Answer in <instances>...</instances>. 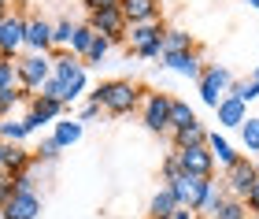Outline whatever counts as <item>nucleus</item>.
Here are the masks:
<instances>
[{"mask_svg":"<svg viewBox=\"0 0 259 219\" xmlns=\"http://www.w3.org/2000/svg\"><path fill=\"white\" fill-rule=\"evenodd\" d=\"M97 115H100V108H97V104L89 100V104L81 108V115H78V119H81V123H89V119H97Z\"/></svg>","mask_w":259,"mask_h":219,"instance_id":"43","label":"nucleus"},{"mask_svg":"<svg viewBox=\"0 0 259 219\" xmlns=\"http://www.w3.org/2000/svg\"><path fill=\"white\" fill-rule=\"evenodd\" d=\"M89 100L97 108H104L108 115H130L141 100V89L130 82V78H111V82H100L89 93Z\"/></svg>","mask_w":259,"mask_h":219,"instance_id":"1","label":"nucleus"},{"mask_svg":"<svg viewBox=\"0 0 259 219\" xmlns=\"http://www.w3.org/2000/svg\"><path fill=\"white\" fill-rule=\"evenodd\" d=\"M74 26H78V22H70V19H60V22H52V45H56V49H70Z\"/></svg>","mask_w":259,"mask_h":219,"instance_id":"30","label":"nucleus"},{"mask_svg":"<svg viewBox=\"0 0 259 219\" xmlns=\"http://www.w3.org/2000/svg\"><path fill=\"white\" fill-rule=\"evenodd\" d=\"M30 97L33 93H26V89H4V93H0V119H8L19 104H30Z\"/></svg>","mask_w":259,"mask_h":219,"instance_id":"27","label":"nucleus"},{"mask_svg":"<svg viewBox=\"0 0 259 219\" xmlns=\"http://www.w3.org/2000/svg\"><path fill=\"white\" fill-rule=\"evenodd\" d=\"M0 208H4V204H0Z\"/></svg>","mask_w":259,"mask_h":219,"instance_id":"50","label":"nucleus"},{"mask_svg":"<svg viewBox=\"0 0 259 219\" xmlns=\"http://www.w3.org/2000/svg\"><path fill=\"white\" fill-rule=\"evenodd\" d=\"M37 93H41L45 100H56V104H63V108H67V86H63V82H60L56 75H52L49 82H45V86L37 89Z\"/></svg>","mask_w":259,"mask_h":219,"instance_id":"33","label":"nucleus"},{"mask_svg":"<svg viewBox=\"0 0 259 219\" xmlns=\"http://www.w3.org/2000/svg\"><path fill=\"white\" fill-rule=\"evenodd\" d=\"M37 167V164H33ZM33 167L22 171V175H15V193H37V178H33Z\"/></svg>","mask_w":259,"mask_h":219,"instance_id":"38","label":"nucleus"},{"mask_svg":"<svg viewBox=\"0 0 259 219\" xmlns=\"http://www.w3.org/2000/svg\"><path fill=\"white\" fill-rule=\"evenodd\" d=\"M30 167H33V153L26 145H4V167H0V175L15 178V175H22V171H30Z\"/></svg>","mask_w":259,"mask_h":219,"instance_id":"15","label":"nucleus"},{"mask_svg":"<svg viewBox=\"0 0 259 219\" xmlns=\"http://www.w3.org/2000/svg\"><path fill=\"white\" fill-rule=\"evenodd\" d=\"M52 56V75L60 78V82H67V78H74L78 71H85V63L78 60L70 49H60V52H49Z\"/></svg>","mask_w":259,"mask_h":219,"instance_id":"17","label":"nucleus"},{"mask_svg":"<svg viewBox=\"0 0 259 219\" xmlns=\"http://www.w3.org/2000/svg\"><path fill=\"white\" fill-rule=\"evenodd\" d=\"M170 100L167 93H148L145 97V130L152 134H170Z\"/></svg>","mask_w":259,"mask_h":219,"instance_id":"9","label":"nucleus"},{"mask_svg":"<svg viewBox=\"0 0 259 219\" xmlns=\"http://www.w3.org/2000/svg\"><path fill=\"white\" fill-rule=\"evenodd\" d=\"M0 167H4V141H0Z\"/></svg>","mask_w":259,"mask_h":219,"instance_id":"46","label":"nucleus"},{"mask_svg":"<svg viewBox=\"0 0 259 219\" xmlns=\"http://www.w3.org/2000/svg\"><path fill=\"white\" fill-rule=\"evenodd\" d=\"M226 97H237L241 104H252V100H259V82H252V78L248 82H233Z\"/></svg>","mask_w":259,"mask_h":219,"instance_id":"32","label":"nucleus"},{"mask_svg":"<svg viewBox=\"0 0 259 219\" xmlns=\"http://www.w3.org/2000/svg\"><path fill=\"white\" fill-rule=\"evenodd\" d=\"M215 219H248V204L237 197H226V204L215 212Z\"/></svg>","mask_w":259,"mask_h":219,"instance_id":"35","label":"nucleus"},{"mask_svg":"<svg viewBox=\"0 0 259 219\" xmlns=\"http://www.w3.org/2000/svg\"><path fill=\"white\" fill-rule=\"evenodd\" d=\"M119 11H122L126 26H137V22H159V0H119Z\"/></svg>","mask_w":259,"mask_h":219,"instance_id":"13","label":"nucleus"},{"mask_svg":"<svg viewBox=\"0 0 259 219\" xmlns=\"http://www.w3.org/2000/svg\"><path fill=\"white\" fill-rule=\"evenodd\" d=\"M248 4H252V8H255V11H259V0H248Z\"/></svg>","mask_w":259,"mask_h":219,"instance_id":"47","label":"nucleus"},{"mask_svg":"<svg viewBox=\"0 0 259 219\" xmlns=\"http://www.w3.org/2000/svg\"><path fill=\"white\" fill-rule=\"evenodd\" d=\"M11 197H15V178H8V175H0V204H8Z\"/></svg>","mask_w":259,"mask_h":219,"instance_id":"40","label":"nucleus"},{"mask_svg":"<svg viewBox=\"0 0 259 219\" xmlns=\"http://www.w3.org/2000/svg\"><path fill=\"white\" fill-rule=\"evenodd\" d=\"M4 89H19V63L15 60H0V93Z\"/></svg>","mask_w":259,"mask_h":219,"instance_id":"34","label":"nucleus"},{"mask_svg":"<svg viewBox=\"0 0 259 219\" xmlns=\"http://www.w3.org/2000/svg\"><path fill=\"white\" fill-rule=\"evenodd\" d=\"M215 115H219V126H237L241 130V123L248 119V104H241L237 97H222V104L215 108Z\"/></svg>","mask_w":259,"mask_h":219,"instance_id":"18","label":"nucleus"},{"mask_svg":"<svg viewBox=\"0 0 259 219\" xmlns=\"http://www.w3.org/2000/svg\"><path fill=\"white\" fill-rule=\"evenodd\" d=\"M163 33L167 26L159 22H137V26L126 30V41H130V52L141 56V60H163Z\"/></svg>","mask_w":259,"mask_h":219,"instance_id":"2","label":"nucleus"},{"mask_svg":"<svg viewBox=\"0 0 259 219\" xmlns=\"http://www.w3.org/2000/svg\"><path fill=\"white\" fill-rule=\"evenodd\" d=\"M22 49H26V19L11 11L0 22V60H19Z\"/></svg>","mask_w":259,"mask_h":219,"instance_id":"7","label":"nucleus"},{"mask_svg":"<svg viewBox=\"0 0 259 219\" xmlns=\"http://www.w3.org/2000/svg\"><path fill=\"white\" fill-rule=\"evenodd\" d=\"M0 123H4V119H0Z\"/></svg>","mask_w":259,"mask_h":219,"instance_id":"51","label":"nucleus"},{"mask_svg":"<svg viewBox=\"0 0 259 219\" xmlns=\"http://www.w3.org/2000/svg\"><path fill=\"white\" fill-rule=\"evenodd\" d=\"M85 11H108V8H119V0H81Z\"/></svg>","mask_w":259,"mask_h":219,"instance_id":"41","label":"nucleus"},{"mask_svg":"<svg viewBox=\"0 0 259 219\" xmlns=\"http://www.w3.org/2000/svg\"><path fill=\"white\" fill-rule=\"evenodd\" d=\"M226 197H230V193L222 190V182H215V178H211V182H207V190H204V201H200V208H196V215L215 219V212L222 208V204H226Z\"/></svg>","mask_w":259,"mask_h":219,"instance_id":"22","label":"nucleus"},{"mask_svg":"<svg viewBox=\"0 0 259 219\" xmlns=\"http://www.w3.org/2000/svg\"><path fill=\"white\" fill-rule=\"evenodd\" d=\"M259 182V171H255V164L248 156H241L233 167H226V178H222V190L230 193V197H237V201H244L252 193V186Z\"/></svg>","mask_w":259,"mask_h":219,"instance_id":"5","label":"nucleus"},{"mask_svg":"<svg viewBox=\"0 0 259 219\" xmlns=\"http://www.w3.org/2000/svg\"><path fill=\"white\" fill-rule=\"evenodd\" d=\"M37 215H41V193H15L0 208V219H37Z\"/></svg>","mask_w":259,"mask_h":219,"instance_id":"11","label":"nucleus"},{"mask_svg":"<svg viewBox=\"0 0 259 219\" xmlns=\"http://www.w3.org/2000/svg\"><path fill=\"white\" fill-rule=\"evenodd\" d=\"M200 100L215 112L222 104V97L230 93V86H233V75L226 71V67H219V63H204V71H200Z\"/></svg>","mask_w":259,"mask_h":219,"instance_id":"4","label":"nucleus"},{"mask_svg":"<svg viewBox=\"0 0 259 219\" xmlns=\"http://www.w3.org/2000/svg\"><path fill=\"white\" fill-rule=\"evenodd\" d=\"M189 49H196L193 33L178 30V26H167V33H163V56H167V52H189Z\"/></svg>","mask_w":259,"mask_h":219,"instance_id":"25","label":"nucleus"},{"mask_svg":"<svg viewBox=\"0 0 259 219\" xmlns=\"http://www.w3.org/2000/svg\"><path fill=\"white\" fill-rule=\"evenodd\" d=\"M174 156H178L182 175H193V178H215V156L207 153V145L174 149Z\"/></svg>","mask_w":259,"mask_h":219,"instance_id":"6","label":"nucleus"},{"mask_svg":"<svg viewBox=\"0 0 259 219\" xmlns=\"http://www.w3.org/2000/svg\"><path fill=\"white\" fill-rule=\"evenodd\" d=\"M178 175H182V167H178V156H174V153H167V156H163V182H174Z\"/></svg>","mask_w":259,"mask_h":219,"instance_id":"39","label":"nucleus"},{"mask_svg":"<svg viewBox=\"0 0 259 219\" xmlns=\"http://www.w3.org/2000/svg\"><path fill=\"white\" fill-rule=\"evenodd\" d=\"M252 164H255V171H259V156H255V160H252Z\"/></svg>","mask_w":259,"mask_h":219,"instance_id":"48","label":"nucleus"},{"mask_svg":"<svg viewBox=\"0 0 259 219\" xmlns=\"http://www.w3.org/2000/svg\"><path fill=\"white\" fill-rule=\"evenodd\" d=\"M252 82H259V63H255V71H252Z\"/></svg>","mask_w":259,"mask_h":219,"instance_id":"45","label":"nucleus"},{"mask_svg":"<svg viewBox=\"0 0 259 219\" xmlns=\"http://www.w3.org/2000/svg\"><path fill=\"white\" fill-rule=\"evenodd\" d=\"M163 67H170V71H178L185 78H200V71H204L196 49H189V52H167V56H163Z\"/></svg>","mask_w":259,"mask_h":219,"instance_id":"16","label":"nucleus"},{"mask_svg":"<svg viewBox=\"0 0 259 219\" xmlns=\"http://www.w3.org/2000/svg\"><path fill=\"white\" fill-rule=\"evenodd\" d=\"M108 52H111V41H108V38H100V33H97V41H93V49L85 52V60H81V63H100V60H104Z\"/></svg>","mask_w":259,"mask_h":219,"instance_id":"36","label":"nucleus"},{"mask_svg":"<svg viewBox=\"0 0 259 219\" xmlns=\"http://www.w3.org/2000/svg\"><path fill=\"white\" fill-rule=\"evenodd\" d=\"M174 137V149H193V145H207V130H204V123H189V126H182V130H170Z\"/></svg>","mask_w":259,"mask_h":219,"instance_id":"23","label":"nucleus"},{"mask_svg":"<svg viewBox=\"0 0 259 219\" xmlns=\"http://www.w3.org/2000/svg\"><path fill=\"white\" fill-rule=\"evenodd\" d=\"M189 123H196V112L185 104V100L174 97L170 100V130H182V126H189Z\"/></svg>","mask_w":259,"mask_h":219,"instance_id":"29","label":"nucleus"},{"mask_svg":"<svg viewBox=\"0 0 259 219\" xmlns=\"http://www.w3.org/2000/svg\"><path fill=\"white\" fill-rule=\"evenodd\" d=\"M170 219H200V215H196L193 208H174V215H170Z\"/></svg>","mask_w":259,"mask_h":219,"instance_id":"44","label":"nucleus"},{"mask_svg":"<svg viewBox=\"0 0 259 219\" xmlns=\"http://www.w3.org/2000/svg\"><path fill=\"white\" fill-rule=\"evenodd\" d=\"M26 49L30 52H49L52 49V22L49 19H41V15L26 19Z\"/></svg>","mask_w":259,"mask_h":219,"instance_id":"14","label":"nucleus"},{"mask_svg":"<svg viewBox=\"0 0 259 219\" xmlns=\"http://www.w3.org/2000/svg\"><path fill=\"white\" fill-rule=\"evenodd\" d=\"M174 208H182L178 197H174V190H170V186H159L156 197L148 201V219H170Z\"/></svg>","mask_w":259,"mask_h":219,"instance_id":"19","label":"nucleus"},{"mask_svg":"<svg viewBox=\"0 0 259 219\" xmlns=\"http://www.w3.org/2000/svg\"><path fill=\"white\" fill-rule=\"evenodd\" d=\"M211 178H193V175H178L174 182H167V186L174 190V197H178L182 208H200V201H204V190H207Z\"/></svg>","mask_w":259,"mask_h":219,"instance_id":"10","label":"nucleus"},{"mask_svg":"<svg viewBox=\"0 0 259 219\" xmlns=\"http://www.w3.org/2000/svg\"><path fill=\"white\" fill-rule=\"evenodd\" d=\"M207 153L215 156V164H222V167H233L241 160V153H233V145L219 134H207Z\"/></svg>","mask_w":259,"mask_h":219,"instance_id":"24","label":"nucleus"},{"mask_svg":"<svg viewBox=\"0 0 259 219\" xmlns=\"http://www.w3.org/2000/svg\"><path fill=\"white\" fill-rule=\"evenodd\" d=\"M30 134H33V126L26 123V115H22V119H11V115H8V119L0 123V141H4V145H22Z\"/></svg>","mask_w":259,"mask_h":219,"instance_id":"20","label":"nucleus"},{"mask_svg":"<svg viewBox=\"0 0 259 219\" xmlns=\"http://www.w3.org/2000/svg\"><path fill=\"white\" fill-rule=\"evenodd\" d=\"M60 141H56V137H45V141L33 149V164H52V160H60Z\"/></svg>","mask_w":259,"mask_h":219,"instance_id":"31","label":"nucleus"},{"mask_svg":"<svg viewBox=\"0 0 259 219\" xmlns=\"http://www.w3.org/2000/svg\"><path fill=\"white\" fill-rule=\"evenodd\" d=\"M63 86H67V104H74V100L85 93V71H78L74 78H67Z\"/></svg>","mask_w":259,"mask_h":219,"instance_id":"37","label":"nucleus"},{"mask_svg":"<svg viewBox=\"0 0 259 219\" xmlns=\"http://www.w3.org/2000/svg\"><path fill=\"white\" fill-rule=\"evenodd\" d=\"M63 115V104H56V100H45L41 93L30 97V112H26V123L33 130H41V126H52L56 119Z\"/></svg>","mask_w":259,"mask_h":219,"instance_id":"12","label":"nucleus"},{"mask_svg":"<svg viewBox=\"0 0 259 219\" xmlns=\"http://www.w3.org/2000/svg\"><path fill=\"white\" fill-rule=\"evenodd\" d=\"M248 219H259V215H248Z\"/></svg>","mask_w":259,"mask_h":219,"instance_id":"49","label":"nucleus"},{"mask_svg":"<svg viewBox=\"0 0 259 219\" xmlns=\"http://www.w3.org/2000/svg\"><path fill=\"white\" fill-rule=\"evenodd\" d=\"M241 141H244V153L259 156V115H248L241 123Z\"/></svg>","mask_w":259,"mask_h":219,"instance_id":"28","label":"nucleus"},{"mask_svg":"<svg viewBox=\"0 0 259 219\" xmlns=\"http://www.w3.org/2000/svg\"><path fill=\"white\" fill-rule=\"evenodd\" d=\"M15 63H19V89H26V93H37L52 78V56L49 52H26Z\"/></svg>","mask_w":259,"mask_h":219,"instance_id":"3","label":"nucleus"},{"mask_svg":"<svg viewBox=\"0 0 259 219\" xmlns=\"http://www.w3.org/2000/svg\"><path fill=\"white\" fill-rule=\"evenodd\" d=\"M93 41H97V30H93L89 22H78V26H74V38H70V52H74L78 60H85V52L93 49Z\"/></svg>","mask_w":259,"mask_h":219,"instance_id":"26","label":"nucleus"},{"mask_svg":"<svg viewBox=\"0 0 259 219\" xmlns=\"http://www.w3.org/2000/svg\"><path fill=\"white\" fill-rule=\"evenodd\" d=\"M81 119H56L52 123V137L60 141V149H70V145H78L81 141Z\"/></svg>","mask_w":259,"mask_h":219,"instance_id":"21","label":"nucleus"},{"mask_svg":"<svg viewBox=\"0 0 259 219\" xmlns=\"http://www.w3.org/2000/svg\"><path fill=\"white\" fill-rule=\"evenodd\" d=\"M89 26L100 33V38H108L111 45H122L126 41V19L119 8H108V11H89Z\"/></svg>","mask_w":259,"mask_h":219,"instance_id":"8","label":"nucleus"},{"mask_svg":"<svg viewBox=\"0 0 259 219\" xmlns=\"http://www.w3.org/2000/svg\"><path fill=\"white\" fill-rule=\"evenodd\" d=\"M244 204H248V212H252V215H259V182L252 186V193H248V197H244Z\"/></svg>","mask_w":259,"mask_h":219,"instance_id":"42","label":"nucleus"}]
</instances>
